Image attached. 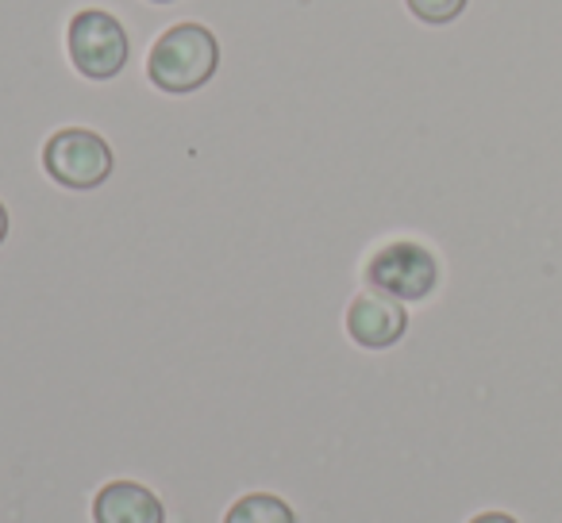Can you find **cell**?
<instances>
[{
	"label": "cell",
	"instance_id": "cell-8",
	"mask_svg": "<svg viewBox=\"0 0 562 523\" xmlns=\"http://www.w3.org/2000/svg\"><path fill=\"white\" fill-rule=\"evenodd\" d=\"M408 12H413L420 24H431V27H443L451 20H459L467 12L470 0H405Z\"/></svg>",
	"mask_w": 562,
	"mask_h": 523
},
{
	"label": "cell",
	"instance_id": "cell-4",
	"mask_svg": "<svg viewBox=\"0 0 562 523\" xmlns=\"http://www.w3.org/2000/svg\"><path fill=\"white\" fill-rule=\"evenodd\" d=\"M66 50H70V62L81 78L112 81L127 66L132 39H127V27L112 12L81 9L74 12L70 27H66Z\"/></svg>",
	"mask_w": 562,
	"mask_h": 523
},
{
	"label": "cell",
	"instance_id": "cell-10",
	"mask_svg": "<svg viewBox=\"0 0 562 523\" xmlns=\"http://www.w3.org/2000/svg\"><path fill=\"white\" fill-rule=\"evenodd\" d=\"M9 239V208H4V201H0V242Z\"/></svg>",
	"mask_w": 562,
	"mask_h": 523
},
{
	"label": "cell",
	"instance_id": "cell-6",
	"mask_svg": "<svg viewBox=\"0 0 562 523\" xmlns=\"http://www.w3.org/2000/svg\"><path fill=\"white\" fill-rule=\"evenodd\" d=\"M89 515H93V523H166L162 500L147 485L127 481V477L101 485L93 504H89Z\"/></svg>",
	"mask_w": 562,
	"mask_h": 523
},
{
	"label": "cell",
	"instance_id": "cell-1",
	"mask_svg": "<svg viewBox=\"0 0 562 523\" xmlns=\"http://www.w3.org/2000/svg\"><path fill=\"white\" fill-rule=\"evenodd\" d=\"M220 70V43L204 24H173L155 39L147 55V78L158 93L189 96L204 89Z\"/></svg>",
	"mask_w": 562,
	"mask_h": 523
},
{
	"label": "cell",
	"instance_id": "cell-9",
	"mask_svg": "<svg viewBox=\"0 0 562 523\" xmlns=\"http://www.w3.org/2000/svg\"><path fill=\"white\" fill-rule=\"evenodd\" d=\"M467 523H520V520H516V515L497 512V508H493V512H477V515H470Z\"/></svg>",
	"mask_w": 562,
	"mask_h": 523
},
{
	"label": "cell",
	"instance_id": "cell-5",
	"mask_svg": "<svg viewBox=\"0 0 562 523\" xmlns=\"http://www.w3.org/2000/svg\"><path fill=\"white\" fill-rule=\"evenodd\" d=\"M408 312L401 300L385 297V293H359L347 305V336L362 346V351H390L405 339Z\"/></svg>",
	"mask_w": 562,
	"mask_h": 523
},
{
	"label": "cell",
	"instance_id": "cell-7",
	"mask_svg": "<svg viewBox=\"0 0 562 523\" xmlns=\"http://www.w3.org/2000/svg\"><path fill=\"white\" fill-rule=\"evenodd\" d=\"M224 523H297V512L273 492H247L227 508Z\"/></svg>",
	"mask_w": 562,
	"mask_h": 523
},
{
	"label": "cell",
	"instance_id": "cell-11",
	"mask_svg": "<svg viewBox=\"0 0 562 523\" xmlns=\"http://www.w3.org/2000/svg\"><path fill=\"white\" fill-rule=\"evenodd\" d=\"M150 4H173V0H150Z\"/></svg>",
	"mask_w": 562,
	"mask_h": 523
},
{
	"label": "cell",
	"instance_id": "cell-3",
	"mask_svg": "<svg viewBox=\"0 0 562 523\" xmlns=\"http://www.w3.org/2000/svg\"><path fill=\"white\" fill-rule=\"evenodd\" d=\"M43 170L55 185L89 193V189H101L112 178L116 155L104 143V135L89 132V127H58L43 143Z\"/></svg>",
	"mask_w": 562,
	"mask_h": 523
},
{
	"label": "cell",
	"instance_id": "cell-2",
	"mask_svg": "<svg viewBox=\"0 0 562 523\" xmlns=\"http://www.w3.org/2000/svg\"><path fill=\"white\" fill-rule=\"evenodd\" d=\"M367 289L385 293V297L413 305V300H428L439 285V262L424 242L416 239H393L378 247L367 258Z\"/></svg>",
	"mask_w": 562,
	"mask_h": 523
}]
</instances>
